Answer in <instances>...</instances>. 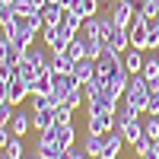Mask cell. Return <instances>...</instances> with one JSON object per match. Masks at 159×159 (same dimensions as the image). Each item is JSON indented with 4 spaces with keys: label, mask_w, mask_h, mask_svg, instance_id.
Wrapping results in <instances>:
<instances>
[{
    "label": "cell",
    "mask_w": 159,
    "mask_h": 159,
    "mask_svg": "<svg viewBox=\"0 0 159 159\" xmlns=\"http://www.w3.org/2000/svg\"><path fill=\"white\" fill-rule=\"evenodd\" d=\"M150 83H147V80H143L140 73H134V76H130V83H127V89H124V102L127 105H134V108L143 115V111H147V102H150Z\"/></svg>",
    "instance_id": "1"
},
{
    "label": "cell",
    "mask_w": 159,
    "mask_h": 159,
    "mask_svg": "<svg viewBox=\"0 0 159 159\" xmlns=\"http://www.w3.org/2000/svg\"><path fill=\"white\" fill-rule=\"evenodd\" d=\"M86 130L89 134H108V130H115V111H102L96 105H86Z\"/></svg>",
    "instance_id": "2"
},
{
    "label": "cell",
    "mask_w": 159,
    "mask_h": 159,
    "mask_svg": "<svg viewBox=\"0 0 159 159\" xmlns=\"http://www.w3.org/2000/svg\"><path fill=\"white\" fill-rule=\"evenodd\" d=\"M70 38H73V32H67L64 25H45V48H48V54L64 51L70 45Z\"/></svg>",
    "instance_id": "3"
},
{
    "label": "cell",
    "mask_w": 159,
    "mask_h": 159,
    "mask_svg": "<svg viewBox=\"0 0 159 159\" xmlns=\"http://www.w3.org/2000/svg\"><path fill=\"white\" fill-rule=\"evenodd\" d=\"M108 13H111V19H115L118 29H127V25L134 22V16H137V3L134 0H115Z\"/></svg>",
    "instance_id": "4"
},
{
    "label": "cell",
    "mask_w": 159,
    "mask_h": 159,
    "mask_svg": "<svg viewBox=\"0 0 159 159\" xmlns=\"http://www.w3.org/2000/svg\"><path fill=\"white\" fill-rule=\"evenodd\" d=\"M127 32H130V48H140V51H147V32H150V19H143V16H134V22L127 25Z\"/></svg>",
    "instance_id": "5"
},
{
    "label": "cell",
    "mask_w": 159,
    "mask_h": 159,
    "mask_svg": "<svg viewBox=\"0 0 159 159\" xmlns=\"http://www.w3.org/2000/svg\"><path fill=\"white\" fill-rule=\"evenodd\" d=\"M25 96H32V89H29V83H25V80H22V76L16 73V76H13L10 83H7V102H10V105H16V108H19Z\"/></svg>",
    "instance_id": "6"
},
{
    "label": "cell",
    "mask_w": 159,
    "mask_h": 159,
    "mask_svg": "<svg viewBox=\"0 0 159 159\" xmlns=\"http://www.w3.org/2000/svg\"><path fill=\"white\" fill-rule=\"evenodd\" d=\"M10 130H13V137H25L32 130V108L29 111H22V105L16 111H13V118H10Z\"/></svg>",
    "instance_id": "7"
},
{
    "label": "cell",
    "mask_w": 159,
    "mask_h": 159,
    "mask_svg": "<svg viewBox=\"0 0 159 159\" xmlns=\"http://www.w3.org/2000/svg\"><path fill=\"white\" fill-rule=\"evenodd\" d=\"M121 147H124V137L118 130H108L105 134V147L99 153V159H121Z\"/></svg>",
    "instance_id": "8"
},
{
    "label": "cell",
    "mask_w": 159,
    "mask_h": 159,
    "mask_svg": "<svg viewBox=\"0 0 159 159\" xmlns=\"http://www.w3.org/2000/svg\"><path fill=\"white\" fill-rule=\"evenodd\" d=\"M137 118H140V111L134 108V105H127V102L121 99V102H118V108H115V130L121 134V127H124V124H130V121H137Z\"/></svg>",
    "instance_id": "9"
},
{
    "label": "cell",
    "mask_w": 159,
    "mask_h": 159,
    "mask_svg": "<svg viewBox=\"0 0 159 159\" xmlns=\"http://www.w3.org/2000/svg\"><path fill=\"white\" fill-rule=\"evenodd\" d=\"M73 76L80 80V83H89V80L96 76V61H92V57H80V61H73Z\"/></svg>",
    "instance_id": "10"
},
{
    "label": "cell",
    "mask_w": 159,
    "mask_h": 159,
    "mask_svg": "<svg viewBox=\"0 0 159 159\" xmlns=\"http://www.w3.org/2000/svg\"><path fill=\"white\" fill-rule=\"evenodd\" d=\"M121 61H124V67L130 70V76H134V73L143 70V61H147V54H143L140 48H127L124 54H121Z\"/></svg>",
    "instance_id": "11"
},
{
    "label": "cell",
    "mask_w": 159,
    "mask_h": 159,
    "mask_svg": "<svg viewBox=\"0 0 159 159\" xmlns=\"http://www.w3.org/2000/svg\"><path fill=\"white\" fill-rule=\"evenodd\" d=\"M76 86H83V83H80L73 73H54V86H51V89L61 92V96L67 99V92H70V89H76Z\"/></svg>",
    "instance_id": "12"
},
{
    "label": "cell",
    "mask_w": 159,
    "mask_h": 159,
    "mask_svg": "<svg viewBox=\"0 0 159 159\" xmlns=\"http://www.w3.org/2000/svg\"><path fill=\"white\" fill-rule=\"evenodd\" d=\"M51 86H54V73H42V76H35L32 83H29V89H32V96H48L51 92Z\"/></svg>",
    "instance_id": "13"
},
{
    "label": "cell",
    "mask_w": 159,
    "mask_h": 159,
    "mask_svg": "<svg viewBox=\"0 0 159 159\" xmlns=\"http://www.w3.org/2000/svg\"><path fill=\"white\" fill-rule=\"evenodd\" d=\"M54 124V108H42V111H32V130H48Z\"/></svg>",
    "instance_id": "14"
},
{
    "label": "cell",
    "mask_w": 159,
    "mask_h": 159,
    "mask_svg": "<svg viewBox=\"0 0 159 159\" xmlns=\"http://www.w3.org/2000/svg\"><path fill=\"white\" fill-rule=\"evenodd\" d=\"M102 147H105V134H89V130H86V140H83V150L89 153V159H99Z\"/></svg>",
    "instance_id": "15"
},
{
    "label": "cell",
    "mask_w": 159,
    "mask_h": 159,
    "mask_svg": "<svg viewBox=\"0 0 159 159\" xmlns=\"http://www.w3.org/2000/svg\"><path fill=\"white\" fill-rule=\"evenodd\" d=\"M38 13H42L45 25H61V19H64V7H61V3H45Z\"/></svg>",
    "instance_id": "16"
},
{
    "label": "cell",
    "mask_w": 159,
    "mask_h": 159,
    "mask_svg": "<svg viewBox=\"0 0 159 159\" xmlns=\"http://www.w3.org/2000/svg\"><path fill=\"white\" fill-rule=\"evenodd\" d=\"M57 143H61L64 150L76 147V127H73V121L70 124H57Z\"/></svg>",
    "instance_id": "17"
},
{
    "label": "cell",
    "mask_w": 159,
    "mask_h": 159,
    "mask_svg": "<svg viewBox=\"0 0 159 159\" xmlns=\"http://www.w3.org/2000/svg\"><path fill=\"white\" fill-rule=\"evenodd\" d=\"M105 45H111L118 54H124V51L130 48V32H127V29H115V32H111V38H108Z\"/></svg>",
    "instance_id": "18"
},
{
    "label": "cell",
    "mask_w": 159,
    "mask_h": 159,
    "mask_svg": "<svg viewBox=\"0 0 159 159\" xmlns=\"http://www.w3.org/2000/svg\"><path fill=\"white\" fill-rule=\"evenodd\" d=\"M61 25H64L67 32L80 35V32H83V16H80L76 10H64V19H61Z\"/></svg>",
    "instance_id": "19"
},
{
    "label": "cell",
    "mask_w": 159,
    "mask_h": 159,
    "mask_svg": "<svg viewBox=\"0 0 159 159\" xmlns=\"http://www.w3.org/2000/svg\"><path fill=\"white\" fill-rule=\"evenodd\" d=\"M51 73H73V61L64 51H54L51 54Z\"/></svg>",
    "instance_id": "20"
},
{
    "label": "cell",
    "mask_w": 159,
    "mask_h": 159,
    "mask_svg": "<svg viewBox=\"0 0 159 159\" xmlns=\"http://www.w3.org/2000/svg\"><path fill=\"white\" fill-rule=\"evenodd\" d=\"M16 73H19V76L25 80V83H32L35 76H42V70H38L35 64H32L29 57H25V54H22V57H19V64H16Z\"/></svg>",
    "instance_id": "21"
},
{
    "label": "cell",
    "mask_w": 159,
    "mask_h": 159,
    "mask_svg": "<svg viewBox=\"0 0 159 159\" xmlns=\"http://www.w3.org/2000/svg\"><path fill=\"white\" fill-rule=\"evenodd\" d=\"M121 137H124V143H130V147H134V143L143 137V121L137 118V121H130V124H124L121 127Z\"/></svg>",
    "instance_id": "22"
},
{
    "label": "cell",
    "mask_w": 159,
    "mask_h": 159,
    "mask_svg": "<svg viewBox=\"0 0 159 159\" xmlns=\"http://www.w3.org/2000/svg\"><path fill=\"white\" fill-rule=\"evenodd\" d=\"M140 76L147 80V83H156V80H159V57H156V54L143 61V70H140Z\"/></svg>",
    "instance_id": "23"
},
{
    "label": "cell",
    "mask_w": 159,
    "mask_h": 159,
    "mask_svg": "<svg viewBox=\"0 0 159 159\" xmlns=\"http://www.w3.org/2000/svg\"><path fill=\"white\" fill-rule=\"evenodd\" d=\"M115 29H118V25L111 19V13H99V35H102V42H108Z\"/></svg>",
    "instance_id": "24"
},
{
    "label": "cell",
    "mask_w": 159,
    "mask_h": 159,
    "mask_svg": "<svg viewBox=\"0 0 159 159\" xmlns=\"http://www.w3.org/2000/svg\"><path fill=\"white\" fill-rule=\"evenodd\" d=\"M137 16H143V19H156V16H159L156 0H140V3H137Z\"/></svg>",
    "instance_id": "25"
},
{
    "label": "cell",
    "mask_w": 159,
    "mask_h": 159,
    "mask_svg": "<svg viewBox=\"0 0 159 159\" xmlns=\"http://www.w3.org/2000/svg\"><path fill=\"white\" fill-rule=\"evenodd\" d=\"M64 105H70L73 111H76V108H83V105H86V96H83V86L70 89V92H67V99H64Z\"/></svg>",
    "instance_id": "26"
},
{
    "label": "cell",
    "mask_w": 159,
    "mask_h": 159,
    "mask_svg": "<svg viewBox=\"0 0 159 159\" xmlns=\"http://www.w3.org/2000/svg\"><path fill=\"white\" fill-rule=\"evenodd\" d=\"M10 159H22L25 156V143H22V137H13L10 143H7V150H3Z\"/></svg>",
    "instance_id": "27"
},
{
    "label": "cell",
    "mask_w": 159,
    "mask_h": 159,
    "mask_svg": "<svg viewBox=\"0 0 159 159\" xmlns=\"http://www.w3.org/2000/svg\"><path fill=\"white\" fill-rule=\"evenodd\" d=\"M76 13H80V16H96V13H99V0H76V7H73Z\"/></svg>",
    "instance_id": "28"
},
{
    "label": "cell",
    "mask_w": 159,
    "mask_h": 159,
    "mask_svg": "<svg viewBox=\"0 0 159 159\" xmlns=\"http://www.w3.org/2000/svg\"><path fill=\"white\" fill-rule=\"evenodd\" d=\"M102 51H105V42H102V38H89V35H86V57L96 61Z\"/></svg>",
    "instance_id": "29"
},
{
    "label": "cell",
    "mask_w": 159,
    "mask_h": 159,
    "mask_svg": "<svg viewBox=\"0 0 159 159\" xmlns=\"http://www.w3.org/2000/svg\"><path fill=\"white\" fill-rule=\"evenodd\" d=\"M153 48H159V16L150 19V32H147V51H153Z\"/></svg>",
    "instance_id": "30"
},
{
    "label": "cell",
    "mask_w": 159,
    "mask_h": 159,
    "mask_svg": "<svg viewBox=\"0 0 159 159\" xmlns=\"http://www.w3.org/2000/svg\"><path fill=\"white\" fill-rule=\"evenodd\" d=\"M32 42H35V32H29V29H19V35L13 38V45H16L19 51H25V48H32Z\"/></svg>",
    "instance_id": "31"
},
{
    "label": "cell",
    "mask_w": 159,
    "mask_h": 159,
    "mask_svg": "<svg viewBox=\"0 0 159 159\" xmlns=\"http://www.w3.org/2000/svg\"><path fill=\"white\" fill-rule=\"evenodd\" d=\"M143 137H150V140L159 137V118L156 115H147V121H143Z\"/></svg>",
    "instance_id": "32"
},
{
    "label": "cell",
    "mask_w": 159,
    "mask_h": 159,
    "mask_svg": "<svg viewBox=\"0 0 159 159\" xmlns=\"http://www.w3.org/2000/svg\"><path fill=\"white\" fill-rule=\"evenodd\" d=\"M83 35H89V38H102V35H99V13L83 19Z\"/></svg>",
    "instance_id": "33"
},
{
    "label": "cell",
    "mask_w": 159,
    "mask_h": 159,
    "mask_svg": "<svg viewBox=\"0 0 159 159\" xmlns=\"http://www.w3.org/2000/svg\"><path fill=\"white\" fill-rule=\"evenodd\" d=\"M73 121V108L70 105H57L54 108V124H70Z\"/></svg>",
    "instance_id": "34"
},
{
    "label": "cell",
    "mask_w": 159,
    "mask_h": 159,
    "mask_svg": "<svg viewBox=\"0 0 159 159\" xmlns=\"http://www.w3.org/2000/svg\"><path fill=\"white\" fill-rule=\"evenodd\" d=\"M13 13L16 16H29V13H35V7H32V0H13Z\"/></svg>",
    "instance_id": "35"
},
{
    "label": "cell",
    "mask_w": 159,
    "mask_h": 159,
    "mask_svg": "<svg viewBox=\"0 0 159 159\" xmlns=\"http://www.w3.org/2000/svg\"><path fill=\"white\" fill-rule=\"evenodd\" d=\"M150 137H140L137 143H134V153H137V159H147V153H150Z\"/></svg>",
    "instance_id": "36"
},
{
    "label": "cell",
    "mask_w": 159,
    "mask_h": 159,
    "mask_svg": "<svg viewBox=\"0 0 159 159\" xmlns=\"http://www.w3.org/2000/svg\"><path fill=\"white\" fill-rule=\"evenodd\" d=\"M147 115H159V89H150V102H147Z\"/></svg>",
    "instance_id": "37"
},
{
    "label": "cell",
    "mask_w": 159,
    "mask_h": 159,
    "mask_svg": "<svg viewBox=\"0 0 159 159\" xmlns=\"http://www.w3.org/2000/svg\"><path fill=\"white\" fill-rule=\"evenodd\" d=\"M13 111H16V105H10V102H0V124H10Z\"/></svg>",
    "instance_id": "38"
},
{
    "label": "cell",
    "mask_w": 159,
    "mask_h": 159,
    "mask_svg": "<svg viewBox=\"0 0 159 159\" xmlns=\"http://www.w3.org/2000/svg\"><path fill=\"white\" fill-rule=\"evenodd\" d=\"M13 76H16V64H0V80H3V83H10Z\"/></svg>",
    "instance_id": "39"
},
{
    "label": "cell",
    "mask_w": 159,
    "mask_h": 159,
    "mask_svg": "<svg viewBox=\"0 0 159 159\" xmlns=\"http://www.w3.org/2000/svg\"><path fill=\"white\" fill-rule=\"evenodd\" d=\"M29 108H32V111H42V108H51V105H48V96H32Z\"/></svg>",
    "instance_id": "40"
},
{
    "label": "cell",
    "mask_w": 159,
    "mask_h": 159,
    "mask_svg": "<svg viewBox=\"0 0 159 159\" xmlns=\"http://www.w3.org/2000/svg\"><path fill=\"white\" fill-rule=\"evenodd\" d=\"M13 140V130H10V124H0V150H7V143Z\"/></svg>",
    "instance_id": "41"
},
{
    "label": "cell",
    "mask_w": 159,
    "mask_h": 159,
    "mask_svg": "<svg viewBox=\"0 0 159 159\" xmlns=\"http://www.w3.org/2000/svg\"><path fill=\"white\" fill-rule=\"evenodd\" d=\"M147 159H159V137L150 143V153H147Z\"/></svg>",
    "instance_id": "42"
},
{
    "label": "cell",
    "mask_w": 159,
    "mask_h": 159,
    "mask_svg": "<svg viewBox=\"0 0 159 159\" xmlns=\"http://www.w3.org/2000/svg\"><path fill=\"white\" fill-rule=\"evenodd\" d=\"M61 7H64V10H73V7H76V0H61Z\"/></svg>",
    "instance_id": "43"
},
{
    "label": "cell",
    "mask_w": 159,
    "mask_h": 159,
    "mask_svg": "<svg viewBox=\"0 0 159 159\" xmlns=\"http://www.w3.org/2000/svg\"><path fill=\"white\" fill-rule=\"evenodd\" d=\"M45 3H48V0H32V7H35V10H42Z\"/></svg>",
    "instance_id": "44"
},
{
    "label": "cell",
    "mask_w": 159,
    "mask_h": 159,
    "mask_svg": "<svg viewBox=\"0 0 159 159\" xmlns=\"http://www.w3.org/2000/svg\"><path fill=\"white\" fill-rule=\"evenodd\" d=\"M22 159H38V153H35V150H32V153H25V156H22Z\"/></svg>",
    "instance_id": "45"
},
{
    "label": "cell",
    "mask_w": 159,
    "mask_h": 159,
    "mask_svg": "<svg viewBox=\"0 0 159 159\" xmlns=\"http://www.w3.org/2000/svg\"><path fill=\"white\" fill-rule=\"evenodd\" d=\"M0 7H13V0H0Z\"/></svg>",
    "instance_id": "46"
},
{
    "label": "cell",
    "mask_w": 159,
    "mask_h": 159,
    "mask_svg": "<svg viewBox=\"0 0 159 159\" xmlns=\"http://www.w3.org/2000/svg\"><path fill=\"white\" fill-rule=\"evenodd\" d=\"M153 54H156V57H159V48H153Z\"/></svg>",
    "instance_id": "47"
},
{
    "label": "cell",
    "mask_w": 159,
    "mask_h": 159,
    "mask_svg": "<svg viewBox=\"0 0 159 159\" xmlns=\"http://www.w3.org/2000/svg\"><path fill=\"white\" fill-rule=\"evenodd\" d=\"M150 86H156V89H159V80H156V83H150Z\"/></svg>",
    "instance_id": "48"
},
{
    "label": "cell",
    "mask_w": 159,
    "mask_h": 159,
    "mask_svg": "<svg viewBox=\"0 0 159 159\" xmlns=\"http://www.w3.org/2000/svg\"><path fill=\"white\" fill-rule=\"evenodd\" d=\"M48 3H61V0H48Z\"/></svg>",
    "instance_id": "49"
},
{
    "label": "cell",
    "mask_w": 159,
    "mask_h": 159,
    "mask_svg": "<svg viewBox=\"0 0 159 159\" xmlns=\"http://www.w3.org/2000/svg\"><path fill=\"white\" fill-rule=\"evenodd\" d=\"M0 159H10V156H7V153H3V156H0Z\"/></svg>",
    "instance_id": "50"
},
{
    "label": "cell",
    "mask_w": 159,
    "mask_h": 159,
    "mask_svg": "<svg viewBox=\"0 0 159 159\" xmlns=\"http://www.w3.org/2000/svg\"><path fill=\"white\" fill-rule=\"evenodd\" d=\"M156 7H159V0H156Z\"/></svg>",
    "instance_id": "51"
},
{
    "label": "cell",
    "mask_w": 159,
    "mask_h": 159,
    "mask_svg": "<svg viewBox=\"0 0 159 159\" xmlns=\"http://www.w3.org/2000/svg\"><path fill=\"white\" fill-rule=\"evenodd\" d=\"M156 118H159V115H156Z\"/></svg>",
    "instance_id": "52"
}]
</instances>
